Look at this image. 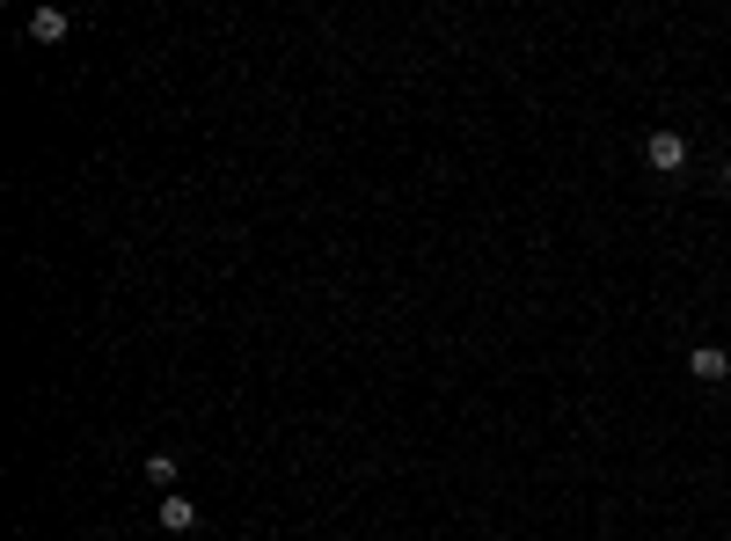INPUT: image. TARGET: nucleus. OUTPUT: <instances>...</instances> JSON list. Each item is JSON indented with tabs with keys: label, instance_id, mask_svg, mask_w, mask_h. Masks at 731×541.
Here are the masks:
<instances>
[{
	"label": "nucleus",
	"instance_id": "3",
	"mask_svg": "<svg viewBox=\"0 0 731 541\" xmlns=\"http://www.w3.org/2000/svg\"><path fill=\"white\" fill-rule=\"evenodd\" d=\"M161 527H169V534H191V527H197V505H191V497H161Z\"/></svg>",
	"mask_w": 731,
	"mask_h": 541
},
{
	"label": "nucleus",
	"instance_id": "2",
	"mask_svg": "<svg viewBox=\"0 0 731 541\" xmlns=\"http://www.w3.org/2000/svg\"><path fill=\"white\" fill-rule=\"evenodd\" d=\"M687 373H695V381H724V373H731V351L724 345H695V351H687Z\"/></svg>",
	"mask_w": 731,
	"mask_h": 541
},
{
	"label": "nucleus",
	"instance_id": "5",
	"mask_svg": "<svg viewBox=\"0 0 731 541\" xmlns=\"http://www.w3.org/2000/svg\"><path fill=\"white\" fill-rule=\"evenodd\" d=\"M176 476H183V468H176L169 454H146V483H154V491H176Z\"/></svg>",
	"mask_w": 731,
	"mask_h": 541
},
{
	"label": "nucleus",
	"instance_id": "6",
	"mask_svg": "<svg viewBox=\"0 0 731 541\" xmlns=\"http://www.w3.org/2000/svg\"><path fill=\"white\" fill-rule=\"evenodd\" d=\"M724 191H731V161H724Z\"/></svg>",
	"mask_w": 731,
	"mask_h": 541
},
{
	"label": "nucleus",
	"instance_id": "4",
	"mask_svg": "<svg viewBox=\"0 0 731 541\" xmlns=\"http://www.w3.org/2000/svg\"><path fill=\"white\" fill-rule=\"evenodd\" d=\"M29 37H37V45H59V37H67V8H37V15H29Z\"/></svg>",
	"mask_w": 731,
	"mask_h": 541
},
{
	"label": "nucleus",
	"instance_id": "1",
	"mask_svg": "<svg viewBox=\"0 0 731 541\" xmlns=\"http://www.w3.org/2000/svg\"><path fill=\"white\" fill-rule=\"evenodd\" d=\"M644 161H651L658 176L687 169V140H681V132H651V147H644Z\"/></svg>",
	"mask_w": 731,
	"mask_h": 541
}]
</instances>
